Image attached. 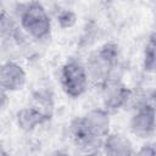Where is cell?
I'll return each instance as SVG.
<instances>
[{
    "mask_svg": "<svg viewBox=\"0 0 156 156\" xmlns=\"http://www.w3.org/2000/svg\"><path fill=\"white\" fill-rule=\"evenodd\" d=\"M60 77H61L60 82L62 90L67 96L72 99H77L87 91L89 76L87 67L82 62L74 58L68 60L62 66Z\"/></svg>",
    "mask_w": 156,
    "mask_h": 156,
    "instance_id": "cell-4",
    "label": "cell"
},
{
    "mask_svg": "<svg viewBox=\"0 0 156 156\" xmlns=\"http://www.w3.org/2000/svg\"><path fill=\"white\" fill-rule=\"evenodd\" d=\"M27 76L24 69L16 62L7 61L0 69V85L5 91H16L23 88Z\"/></svg>",
    "mask_w": 156,
    "mask_h": 156,
    "instance_id": "cell-7",
    "label": "cell"
},
{
    "mask_svg": "<svg viewBox=\"0 0 156 156\" xmlns=\"http://www.w3.org/2000/svg\"><path fill=\"white\" fill-rule=\"evenodd\" d=\"M119 50L117 44L106 43L96 51L91 52L87 62L89 78L100 87L107 80L116 78L113 74L118 67Z\"/></svg>",
    "mask_w": 156,
    "mask_h": 156,
    "instance_id": "cell-2",
    "label": "cell"
},
{
    "mask_svg": "<svg viewBox=\"0 0 156 156\" xmlns=\"http://www.w3.org/2000/svg\"><path fill=\"white\" fill-rule=\"evenodd\" d=\"M144 68L147 72H156V33L149 37L144 50Z\"/></svg>",
    "mask_w": 156,
    "mask_h": 156,
    "instance_id": "cell-10",
    "label": "cell"
},
{
    "mask_svg": "<svg viewBox=\"0 0 156 156\" xmlns=\"http://www.w3.org/2000/svg\"><path fill=\"white\" fill-rule=\"evenodd\" d=\"M50 118H51L50 115H48L46 112H44L43 110H40L39 107H37L33 104L28 107L20 110L16 116L18 127L26 132L35 129L38 126L48 122Z\"/></svg>",
    "mask_w": 156,
    "mask_h": 156,
    "instance_id": "cell-8",
    "label": "cell"
},
{
    "mask_svg": "<svg viewBox=\"0 0 156 156\" xmlns=\"http://www.w3.org/2000/svg\"><path fill=\"white\" fill-rule=\"evenodd\" d=\"M18 20L21 27L34 39H46L51 32V21L45 7L37 0L20 5Z\"/></svg>",
    "mask_w": 156,
    "mask_h": 156,
    "instance_id": "cell-3",
    "label": "cell"
},
{
    "mask_svg": "<svg viewBox=\"0 0 156 156\" xmlns=\"http://www.w3.org/2000/svg\"><path fill=\"white\" fill-rule=\"evenodd\" d=\"M76 21H77L76 13L69 10H63L57 16V22L62 28H71L72 26H74Z\"/></svg>",
    "mask_w": 156,
    "mask_h": 156,
    "instance_id": "cell-11",
    "label": "cell"
},
{
    "mask_svg": "<svg viewBox=\"0 0 156 156\" xmlns=\"http://www.w3.org/2000/svg\"><path fill=\"white\" fill-rule=\"evenodd\" d=\"M130 129L139 138L150 136L156 129V108L150 102H141L130 118Z\"/></svg>",
    "mask_w": 156,
    "mask_h": 156,
    "instance_id": "cell-5",
    "label": "cell"
},
{
    "mask_svg": "<svg viewBox=\"0 0 156 156\" xmlns=\"http://www.w3.org/2000/svg\"><path fill=\"white\" fill-rule=\"evenodd\" d=\"M102 147L107 155H132L134 154L129 139L121 134H108L104 140Z\"/></svg>",
    "mask_w": 156,
    "mask_h": 156,
    "instance_id": "cell-9",
    "label": "cell"
},
{
    "mask_svg": "<svg viewBox=\"0 0 156 156\" xmlns=\"http://www.w3.org/2000/svg\"><path fill=\"white\" fill-rule=\"evenodd\" d=\"M104 108L108 112H115L124 106L130 96V90L118 79L112 78L101 85Z\"/></svg>",
    "mask_w": 156,
    "mask_h": 156,
    "instance_id": "cell-6",
    "label": "cell"
},
{
    "mask_svg": "<svg viewBox=\"0 0 156 156\" xmlns=\"http://www.w3.org/2000/svg\"><path fill=\"white\" fill-rule=\"evenodd\" d=\"M110 118L105 108H94L82 117L74 118L69 124V134L74 145L85 152H94L102 147L110 134Z\"/></svg>",
    "mask_w": 156,
    "mask_h": 156,
    "instance_id": "cell-1",
    "label": "cell"
}]
</instances>
